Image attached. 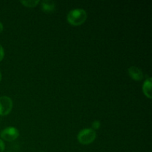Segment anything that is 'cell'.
<instances>
[{"label":"cell","instance_id":"1","mask_svg":"<svg viewBox=\"0 0 152 152\" xmlns=\"http://www.w3.org/2000/svg\"><path fill=\"white\" fill-rule=\"evenodd\" d=\"M87 12L82 8L71 10L67 15V21L73 26H80L84 24L87 20Z\"/></svg>","mask_w":152,"mask_h":152},{"label":"cell","instance_id":"2","mask_svg":"<svg viewBox=\"0 0 152 152\" xmlns=\"http://www.w3.org/2000/svg\"><path fill=\"white\" fill-rule=\"evenodd\" d=\"M96 133L92 129H84L79 132L77 140L79 142L83 145H89L95 140Z\"/></svg>","mask_w":152,"mask_h":152},{"label":"cell","instance_id":"3","mask_svg":"<svg viewBox=\"0 0 152 152\" xmlns=\"http://www.w3.org/2000/svg\"><path fill=\"white\" fill-rule=\"evenodd\" d=\"M19 136V132L15 127H7L3 129L0 133V137L7 142H13L16 140Z\"/></svg>","mask_w":152,"mask_h":152},{"label":"cell","instance_id":"4","mask_svg":"<svg viewBox=\"0 0 152 152\" xmlns=\"http://www.w3.org/2000/svg\"><path fill=\"white\" fill-rule=\"evenodd\" d=\"M13 101L7 96H0V116H7L11 112Z\"/></svg>","mask_w":152,"mask_h":152},{"label":"cell","instance_id":"5","mask_svg":"<svg viewBox=\"0 0 152 152\" xmlns=\"http://www.w3.org/2000/svg\"><path fill=\"white\" fill-rule=\"evenodd\" d=\"M128 73L131 78L135 81H140L143 79V73L142 70L137 66H134V65L131 66L128 69Z\"/></svg>","mask_w":152,"mask_h":152},{"label":"cell","instance_id":"6","mask_svg":"<svg viewBox=\"0 0 152 152\" xmlns=\"http://www.w3.org/2000/svg\"><path fill=\"white\" fill-rule=\"evenodd\" d=\"M42 10L45 13H53L56 8L55 2L50 0H44L41 2Z\"/></svg>","mask_w":152,"mask_h":152},{"label":"cell","instance_id":"7","mask_svg":"<svg viewBox=\"0 0 152 152\" xmlns=\"http://www.w3.org/2000/svg\"><path fill=\"white\" fill-rule=\"evenodd\" d=\"M151 85L152 81L150 77L146 79L142 85V91H143L144 95L148 99H151Z\"/></svg>","mask_w":152,"mask_h":152},{"label":"cell","instance_id":"8","mask_svg":"<svg viewBox=\"0 0 152 152\" xmlns=\"http://www.w3.org/2000/svg\"><path fill=\"white\" fill-rule=\"evenodd\" d=\"M39 0H28V1H21V4L27 7H35L39 3Z\"/></svg>","mask_w":152,"mask_h":152},{"label":"cell","instance_id":"9","mask_svg":"<svg viewBox=\"0 0 152 152\" xmlns=\"http://www.w3.org/2000/svg\"><path fill=\"white\" fill-rule=\"evenodd\" d=\"M100 122H99V120H95V121H94L93 123H92V129L94 131L97 130V129H99V128H100Z\"/></svg>","mask_w":152,"mask_h":152},{"label":"cell","instance_id":"10","mask_svg":"<svg viewBox=\"0 0 152 152\" xmlns=\"http://www.w3.org/2000/svg\"><path fill=\"white\" fill-rule=\"evenodd\" d=\"M4 48H3L2 46L0 45V62H1V61H2V59H4Z\"/></svg>","mask_w":152,"mask_h":152},{"label":"cell","instance_id":"11","mask_svg":"<svg viewBox=\"0 0 152 152\" xmlns=\"http://www.w3.org/2000/svg\"><path fill=\"white\" fill-rule=\"evenodd\" d=\"M4 148H5V145L1 139H0V152H4Z\"/></svg>","mask_w":152,"mask_h":152},{"label":"cell","instance_id":"12","mask_svg":"<svg viewBox=\"0 0 152 152\" xmlns=\"http://www.w3.org/2000/svg\"><path fill=\"white\" fill-rule=\"evenodd\" d=\"M3 28H3V25L1 24V22H0V34L3 31Z\"/></svg>","mask_w":152,"mask_h":152},{"label":"cell","instance_id":"13","mask_svg":"<svg viewBox=\"0 0 152 152\" xmlns=\"http://www.w3.org/2000/svg\"><path fill=\"white\" fill-rule=\"evenodd\" d=\"M1 72H0V82H1Z\"/></svg>","mask_w":152,"mask_h":152}]
</instances>
